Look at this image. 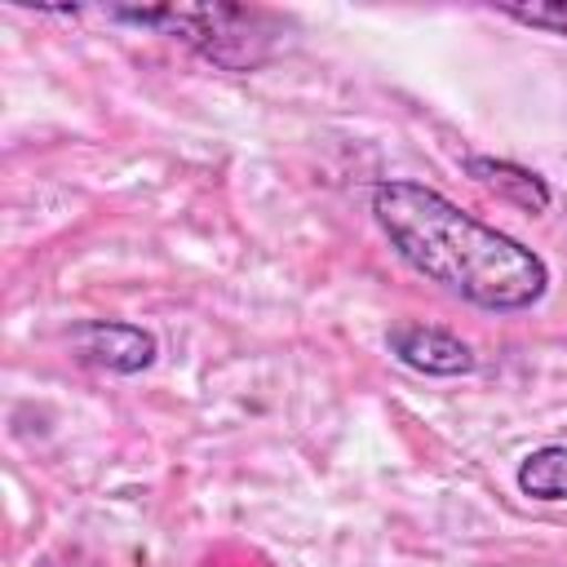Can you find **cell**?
I'll return each instance as SVG.
<instances>
[{"mask_svg": "<svg viewBox=\"0 0 567 567\" xmlns=\"http://www.w3.org/2000/svg\"><path fill=\"white\" fill-rule=\"evenodd\" d=\"M372 217L390 248L439 288L478 310H527L549 288V266L514 235L461 213L421 182H377Z\"/></svg>", "mask_w": 567, "mask_h": 567, "instance_id": "1", "label": "cell"}, {"mask_svg": "<svg viewBox=\"0 0 567 567\" xmlns=\"http://www.w3.org/2000/svg\"><path fill=\"white\" fill-rule=\"evenodd\" d=\"M115 22L155 27L182 44H190L199 58H208L221 71H252L270 62L279 22L266 9L244 4H168V9H106Z\"/></svg>", "mask_w": 567, "mask_h": 567, "instance_id": "2", "label": "cell"}, {"mask_svg": "<svg viewBox=\"0 0 567 567\" xmlns=\"http://www.w3.org/2000/svg\"><path fill=\"white\" fill-rule=\"evenodd\" d=\"M71 350L115 377H133L146 372L155 363V332L137 328V323H120V319H84L71 328Z\"/></svg>", "mask_w": 567, "mask_h": 567, "instance_id": "3", "label": "cell"}, {"mask_svg": "<svg viewBox=\"0 0 567 567\" xmlns=\"http://www.w3.org/2000/svg\"><path fill=\"white\" fill-rule=\"evenodd\" d=\"M385 346L403 368L425 372V377H465V372H474V350L461 337H452L447 328H434V323H394L385 332Z\"/></svg>", "mask_w": 567, "mask_h": 567, "instance_id": "4", "label": "cell"}, {"mask_svg": "<svg viewBox=\"0 0 567 567\" xmlns=\"http://www.w3.org/2000/svg\"><path fill=\"white\" fill-rule=\"evenodd\" d=\"M465 173H470L478 186H487L492 195H501V199H509V204H518V208H527V213H545V208H549V182H545L540 173L514 164V159L470 155V159H465Z\"/></svg>", "mask_w": 567, "mask_h": 567, "instance_id": "5", "label": "cell"}, {"mask_svg": "<svg viewBox=\"0 0 567 567\" xmlns=\"http://www.w3.org/2000/svg\"><path fill=\"white\" fill-rule=\"evenodd\" d=\"M518 492L532 501H567V447L545 443L518 461Z\"/></svg>", "mask_w": 567, "mask_h": 567, "instance_id": "6", "label": "cell"}, {"mask_svg": "<svg viewBox=\"0 0 567 567\" xmlns=\"http://www.w3.org/2000/svg\"><path fill=\"white\" fill-rule=\"evenodd\" d=\"M501 13L514 18V22H523V27L567 35V0H545V4H501Z\"/></svg>", "mask_w": 567, "mask_h": 567, "instance_id": "7", "label": "cell"}]
</instances>
